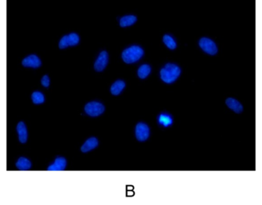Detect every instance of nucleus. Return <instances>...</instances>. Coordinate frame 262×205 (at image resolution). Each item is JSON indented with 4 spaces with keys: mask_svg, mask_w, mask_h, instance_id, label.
I'll return each instance as SVG.
<instances>
[{
    "mask_svg": "<svg viewBox=\"0 0 262 205\" xmlns=\"http://www.w3.org/2000/svg\"><path fill=\"white\" fill-rule=\"evenodd\" d=\"M181 73L180 67L175 64H168L162 69L161 78L165 83L167 84H171L174 82Z\"/></svg>",
    "mask_w": 262,
    "mask_h": 205,
    "instance_id": "obj_1",
    "label": "nucleus"
},
{
    "mask_svg": "<svg viewBox=\"0 0 262 205\" xmlns=\"http://www.w3.org/2000/svg\"><path fill=\"white\" fill-rule=\"evenodd\" d=\"M137 21V17L134 15H127V16L123 17L120 20V25L121 27H127V26H132Z\"/></svg>",
    "mask_w": 262,
    "mask_h": 205,
    "instance_id": "obj_16",
    "label": "nucleus"
},
{
    "mask_svg": "<svg viewBox=\"0 0 262 205\" xmlns=\"http://www.w3.org/2000/svg\"><path fill=\"white\" fill-rule=\"evenodd\" d=\"M31 101L35 105H41L46 101V97L42 92L39 90H35L31 95Z\"/></svg>",
    "mask_w": 262,
    "mask_h": 205,
    "instance_id": "obj_13",
    "label": "nucleus"
},
{
    "mask_svg": "<svg viewBox=\"0 0 262 205\" xmlns=\"http://www.w3.org/2000/svg\"><path fill=\"white\" fill-rule=\"evenodd\" d=\"M149 135V127L144 123H139L136 128V136L139 141H145Z\"/></svg>",
    "mask_w": 262,
    "mask_h": 205,
    "instance_id": "obj_9",
    "label": "nucleus"
},
{
    "mask_svg": "<svg viewBox=\"0 0 262 205\" xmlns=\"http://www.w3.org/2000/svg\"><path fill=\"white\" fill-rule=\"evenodd\" d=\"M17 138L21 144H26L29 140V129L27 125L24 121H19L17 123L16 127Z\"/></svg>",
    "mask_w": 262,
    "mask_h": 205,
    "instance_id": "obj_5",
    "label": "nucleus"
},
{
    "mask_svg": "<svg viewBox=\"0 0 262 205\" xmlns=\"http://www.w3.org/2000/svg\"><path fill=\"white\" fill-rule=\"evenodd\" d=\"M150 72V67L147 65V64H144V65H142L141 67L139 69L138 76L140 77V78H141V79H144V78H146V77L149 75Z\"/></svg>",
    "mask_w": 262,
    "mask_h": 205,
    "instance_id": "obj_18",
    "label": "nucleus"
},
{
    "mask_svg": "<svg viewBox=\"0 0 262 205\" xmlns=\"http://www.w3.org/2000/svg\"><path fill=\"white\" fill-rule=\"evenodd\" d=\"M226 104L230 110L237 114H241L244 111V106L236 98L229 97L226 100Z\"/></svg>",
    "mask_w": 262,
    "mask_h": 205,
    "instance_id": "obj_8",
    "label": "nucleus"
},
{
    "mask_svg": "<svg viewBox=\"0 0 262 205\" xmlns=\"http://www.w3.org/2000/svg\"><path fill=\"white\" fill-rule=\"evenodd\" d=\"M108 63V54L106 52H102L100 54L95 64V69L97 72H102Z\"/></svg>",
    "mask_w": 262,
    "mask_h": 205,
    "instance_id": "obj_10",
    "label": "nucleus"
},
{
    "mask_svg": "<svg viewBox=\"0 0 262 205\" xmlns=\"http://www.w3.org/2000/svg\"><path fill=\"white\" fill-rule=\"evenodd\" d=\"M163 42L169 49H175L177 48V43H176L175 40L169 35H165L163 37Z\"/></svg>",
    "mask_w": 262,
    "mask_h": 205,
    "instance_id": "obj_19",
    "label": "nucleus"
},
{
    "mask_svg": "<svg viewBox=\"0 0 262 205\" xmlns=\"http://www.w3.org/2000/svg\"><path fill=\"white\" fill-rule=\"evenodd\" d=\"M15 167L20 171H28L32 169V163L29 158L21 156L15 162Z\"/></svg>",
    "mask_w": 262,
    "mask_h": 205,
    "instance_id": "obj_11",
    "label": "nucleus"
},
{
    "mask_svg": "<svg viewBox=\"0 0 262 205\" xmlns=\"http://www.w3.org/2000/svg\"><path fill=\"white\" fill-rule=\"evenodd\" d=\"M125 87V83L122 81H118L112 85L111 92H112V95H118L122 92Z\"/></svg>",
    "mask_w": 262,
    "mask_h": 205,
    "instance_id": "obj_15",
    "label": "nucleus"
},
{
    "mask_svg": "<svg viewBox=\"0 0 262 205\" xmlns=\"http://www.w3.org/2000/svg\"><path fill=\"white\" fill-rule=\"evenodd\" d=\"M159 123L164 126H170L172 123V119L168 114H161L159 117Z\"/></svg>",
    "mask_w": 262,
    "mask_h": 205,
    "instance_id": "obj_17",
    "label": "nucleus"
},
{
    "mask_svg": "<svg viewBox=\"0 0 262 205\" xmlns=\"http://www.w3.org/2000/svg\"><path fill=\"white\" fill-rule=\"evenodd\" d=\"M143 50L139 46H133L126 49L122 54V58L124 62L132 64L139 61L143 57Z\"/></svg>",
    "mask_w": 262,
    "mask_h": 205,
    "instance_id": "obj_2",
    "label": "nucleus"
},
{
    "mask_svg": "<svg viewBox=\"0 0 262 205\" xmlns=\"http://www.w3.org/2000/svg\"><path fill=\"white\" fill-rule=\"evenodd\" d=\"M21 66L26 69H38L41 66V60L35 54H30L21 60Z\"/></svg>",
    "mask_w": 262,
    "mask_h": 205,
    "instance_id": "obj_3",
    "label": "nucleus"
},
{
    "mask_svg": "<svg viewBox=\"0 0 262 205\" xmlns=\"http://www.w3.org/2000/svg\"><path fill=\"white\" fill-rule=\"evenodd\" d=\"M86 113L92 117H98L104 112V106L98 102L89 103L84 107Z\"/></svg>",
    "mask_w": 262,
    "mask_h": 205,
    "instance_id": "obj_6",
    "label": "nucleus"
},
{
    "mask_svg": "<svg viewBox=\"0 0 262 205\" xmlns=\"http://www.w3.org/2000/svg\"><path fill=\"white\" fill-rule=\"evenodd\" d=\"M200 46L208 55H215L218 53V46L210 38H202L200 41Z\"/></svg>",
    "mask_w": 262,
    "mask_h": 205,
    "instance_id": "obj_4",
    "label": "nucleus"
},
{
    "mask_svg": "<svg viewBox=\"0 0 262 205\" xmlns=\"http://www.w3.org/2000/svg\"><path fill=\"white\" fill-rule=\"evenodd\" d=\"M80 38L75 33H72L69 35L62 37L59 41V48L61 49H66L69 46H75L79 43Z\"/></svg>",
    "mask_w": 262,
    "mask_h": 205,
    "instance_id": "obj_7",
    "label": "nucleus"
},
{
    "mask_svg": "<svg viewBox=\"0 0 262 205\" xmlns=\"http://www.w3.org/2000/svg\"><path fill=\"white\" fill-rule=\"evenodd\" d=\"M98 146V141L96 138H91L88 140L87 141L84 143L81 147V151L83 152H89V151L92 150V149L96 148Z\"/></svg>",
    "mask_w": 262,
    "mask_h": 205,
    "instance_id": "obj_14",
    "label": "nucleus"
},
{
    "mask_svg": "<svg viewBox=\"0 0 262 205\" xmlns=\"http://www.w3.org/2000/svg\"><path fill=\"white\" fill-rule=\"evenodd\" d=\"M41 86L46 87V88H47V87H49V86H50V78H49V77L48 76V75H44V76L41 78Z\"/></svg>",
    "mask_w": 262,
    "mask_h": 205,
    "instance_id": "obj_20",
    "label": "nucleus"
},
{
    "mask_svg": "<svg viewBox=\"0 0 262 205\" xmlns=\"http://www.w3.org/2000/svg\"><path fill=\"white\" fill-rule=\"evenodd\" d=\"M66 166H67V162H66V158H62V157H58L51 166L48 167V170L62 171L64 170Z\"/></svg>",
    "mask_w": 262,
    "mask_h": 205,
    "instance_id": "obj_12",
    "label": "nucleus"
}]
</instances>
